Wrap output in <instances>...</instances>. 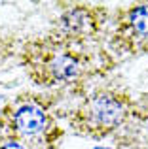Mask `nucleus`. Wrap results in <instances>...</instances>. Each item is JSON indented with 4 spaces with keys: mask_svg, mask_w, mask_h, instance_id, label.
<instances>
[{
    "mask_svg": "<svg viewBox=\"0 0 148 149\" xmlns=\"http://www.w3.org/2000/svg\"><path fill=\"white\" fill-rule=\"evenodd\" d=\"M89 44H74L49 34L23 49V68L27 76L44 89L68 87L82 81L97 68Z\"/></svg>",
    "mask_w": 148,
    "mask_h": 149,
    "instance_id": "nucleus-1",
    "label": "nucleus"
},
{
    "mask_svg": "<svg viewBox=\"0 0 148 149\" xmlns=\"http://www.w3.org/2000/svg\"><path fill=\"white\" fill-rule=\"evenodd\" d=\"M135 119V100L118 89H97L68 113V127L78 136L103 142L129 128Z\"/></svg>",
    "mask_w": 148,
    "mask_h": 149,
    "instance_id": "nucleus-2",
    "label": "nucleus"
},
{
    "mask_svg": "<svg viewBox=\"0 0 148 149\" xmlns=\"http://www.w3.org/2000/svg\"><path fill=\"white\" fill-rule=\"evenodd\" d=\"M0 134L29 149H57L63 130L48 98L21 95L0 111Z\"/></svg>",
    "mask_w": 148,
    "mask_h": 149,
    "instance_id": "nucleus-3",
    "label": "nucleus"
},
{
    "mask_svg": "<svg viewBox=\"0 0 148 149\" xmlns=\"http://www.w3.org/2000/svg\"><path fill=\"white\" fill-rule=\"evenodd\" d=\"M110 45L118 53H148V2L118 10L112 19Z\"/></svg>",
    "mask_w": 148,
    "mask_h": 149,
    "instance_id": "nucleus-4",
    "label": "nucleus"
},
{
    "mask_svg": "<svg viewBox=\"0 0 148 149\" xmlns=\"http://www.w3.org/2000/svg\"><path fill=\"white\" fill-rule=\"evenodd\" d=\"M108 11L101 6L74 4L57 17L53 36L74 44H91L93 38L106 26Z\"/></svg>",
    "mask_w": 148,
    "mask_h": 149,
    "instance_id": "nucleus-5",
    "label": "nucleus"
},
{
    "mask_svg": "<svg viewBox=\"0 0 148 149\" xmlns=\"http://www.w3.org/2000/svg\"><path fill=\"white\" fill-rule=\"evenodd\" d=\"M99 149H148V142L141 138L139 132H135L133 128H125L123 132H120L116 136V142L108 147H99Z\"/></svg>",
    "mask_w": 148,
    "mask_h": 149,
    "instance_id": "nucleus-6",
    "label": "nucleus"
},
{
    "mask_svg": "<svg viewBox=\"0 0 148 149\" xmlns=\"http://www.w3.org/2000/svg\"><path fill=\"white\" fill-rule=\"evenodd\" d=\"M0 149H29V147H25L23 143H19V142H15V140L8 138V136L0 134Z\"/></svg>",
    "mask_w": 148,
    "mask_h": 149,
    "instance_id": "nucleus-7",
    "label": "nucleus"
}]
</instances>
